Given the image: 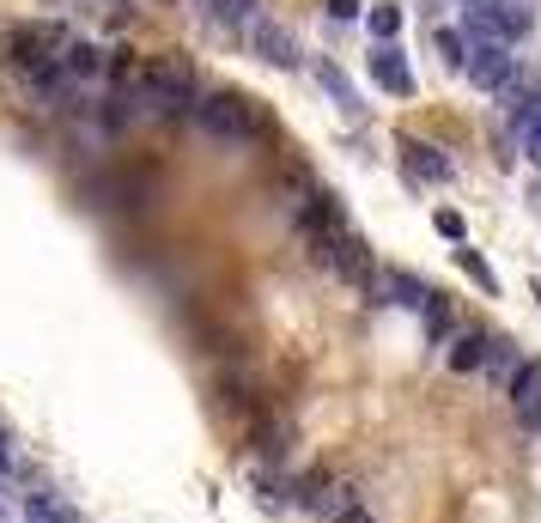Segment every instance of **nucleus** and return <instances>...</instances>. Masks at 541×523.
<instances>
[{
	"label": "nucleus",
	"mask_w": 541,
	"mask_h": 523,
	"mask_svg": "<svg viewBox=\"0 0 541 523\" xmlns=\"http://www.w3.org/2000/svg\"><path fill=\"white\" fill-rule=\"evenodd\" d=\"M195 122H201V134H213L225 146H244V140L268 134V110L250 92H207V98H195Z\"/></svg>",
	"instance_id": "obj_1"
},
{
	"label": "nucleus",
	"mask_w": 541,
	"mask_h": 523,
	"mask_svg": "<svg viewBox=\"0 0 541 523\" xmlns=\"http://www.w3.org/2000/svg\"><path fill=\"white\" fill-rule=\"evenodd\" d=\"M529 7L523 0H469V7H462V37L469 43H523L529 37Z\"/></svg>",
	"instance_id": "obj_2"
},
{
	"label": "nucleus",
	"mask_w": 541,
	"mask_h": 523,
	"mask_svg": "<svg viewBox=\"0 0 541 523\" xmlns=\"http://www.w3.org/2000/svg\"><path fill=\"white\" fill-rule=\"evenodd\" d=\"M317 262H323V268H335V280H347V286H359V292H371V286H377L371 244H365L359 232H341L329 250H317Z\"/></svg>",
	"instance_id": "obj_3"
},
{
	"label": "nucleus",
	"mask_w": 541,
	"mask_h": 523,
	"mask_svg": "<svg viewBox=\"0 0 541 523\" xmlns=\"http://www.w3.org/2000/svg\"><path fill=\"white\" fill-rule=\"evenodd\" d=\"M462 73H469L481 92H511V86H517V55H511L505 43H475Z\"/></svg>",
	"instance_id": "obj_4"
},
{
	"label": "nucleus",
	"mask_w": 541,
	"mask_h": 523,
	"mask_svg": "<svg viewBox=\"0 0 541 523\" xmlns=\"http://www.w3.org/2000/svg\"><path fill=\"white\" fill-rule=\"evenodd\" d=\"M341 232H347V226H341V201H335V195H311V201L298 207V238L311 244V250H329Z\"/></svg>",
	"instance_id": "obj_5"
},
{
	"label": "nucleus",
	"mask_w": 541,
	"mask_h": 523,
	"mask_svg": "<svg viewBox=\"0 0 541 523\" xmlns=\"http://www.w3.org/2000/svg\"><path fill=\"white\" fill-rule=\"evenodd\" d=\"M244 37H250V49H256L268 67H298V43H292V31H286L280 19H256Z\"/></svg>",
	"instance_id": "obj_6"
},
{
	"label": "nucleus",
	"mask_w": 541,
	"mask_h": 523,
	"mask_svg": "<svg viewBox=\"0 0 541 523\" xmlns=\"http://www.w3.org/2000/svg\"><path fill=\"white\" fill-rule=\"evenodd\" d=\"M371 80H377L383 92H396V98H414V73H408V55H402L396 43H377V55H371Z\"/></svg>",
	"instance_id": "obj_7"
},
{
	"label": "nucleus",
	"mask_w": 541,
	"mask_h": 523,
	"mask_svg": "<svg viewBox=\"0 0 541 523\" xmlns=\"http://www.w3.org/2000/svg\"><path fill=\"white\" fill-rule=\"evenodd\" d=\"M511 408H517V420L523 426H535L541 420V359H523V371H517V378H511Z\"/></svg>",
	"instance_id": "obj_8"
},
{
	"label": "nucleus",
	"mask_w": 541,
	"mask_h": 523,
	"mask_svg": "<svg viewBox=\"0 0 541 523\" xmlns=\"http://www.w3.org/2000/svg\"><path fill=\"white\" fill-rule=\"evenodd\" d=\"M402 159H408V171H414L420 183H450V177H456L438 146H426V140H414V134H402Z\"/></svg>",
	"instance_id": "obj_9"
},
{
	"label": "nucleus",
	"mask_w": 541,
	"mask_h": 523,
	"mask_svg": "<svg viewBox=\"0 0 541 523\" xmlns=\"http://www.w3.org/2000/svg\"><path fill=\"white\" fill-rule=\"evenodd\" d=\"M213 396H219V408H225V414H238V420H244V426H250V420H262V414H268V408H262V396H256V384H250V378H219V384H213Z\"/></svg>",
	"instance_id": "obj_10"
},
{
	"label": "nucleus",
	"mask_w": 541,
	"mask_h": 523,
	"mask_svg": "<svg viewBox=\"0 0 541 523\" xmlns=\"http://www.w3.org/2000/svg\"><path fill=\"white\" fill-rule=\"evenodd\" d=\"M487 353H493V335L462 329V335L450 341V371H456V378H475V371H487Z\"/></svg>",
	"instance_id": "obj_11"
},
{
	"label": "nucleus",
	"mask_w": 541,
	"mask_h": 523,
	"mask_svg": "<svg viewBox=\"0 0 541 523\" xmlns=\"http://www.w3.org/2000/svg\"><path fill=\"white\" fill-rule=\"evenodd\" d=\"M104 67H110V55L98 49V43H67V55H61V73L67 80H104Z\"/></svg>",
	"instance_id": "obj_12"
},
{
	"label": "nucleus",
	"mask_w": 541,
	"mask_h": 523,
	"mask_svg": "<svg viewBox=\"0 0 541 523\" xmlns=\"http://www.w3.org/2000/svg\"><path fill=\"white\" fill-rule=\"evenodd\" d=\"M250 444H256V457L286 463V451H292V432H286L274 414H262V420H250Z\"/></svg>",
	"instance_id": "obj_13"
},
{
	"label": "nucleus",
	"mask_w": 541,
	"mask_h": 523,
	"mask_svg": "<svg viewBox=\"0 0 541 523\" xmlns=\"http://www.w3.org/2000/svg\"><path fill=\"white\" fill-rule=\"evenodd\" d=\"M201 7L219 31H250L256 25V0H201Z\"/></svg>",
	"instance_id": "obj_14"
},
{
	"label": "nucleus",
	"mask_w": 541,
	"mask_h": 523,
	"mask_svg": "<svg viewBox=\"0 0 541 523\" xmlns=\"http://www.w3.org/2000/svg\"><path fill=\"white\" fill-rule=\"evenodd\" d=\"M517 371H523L517 347H511V341H493V353H487V371H481V378H487L493 390H511V378H517Z\"/></svg>",
	"instance_id": "obj_15"
},
{
	"label": "nucleus",
	"mask_w": 541,
	"mask_h": 523,
	"mask_svg": "<svg viewBox=\"0 0 541 523\" xmlns=\"http://www.w3.org/2000/svg\"><path fill=\"white\" fill-rule=\"evenodd\" d=\"M420 323H426V341L438 347L450 335V298L444 292H426V305H420Z\"/></svg>",
	"instance_id": "obj_16"
},
{
	"label": "nucleus",
	"mask_w": 541,
	"mask_h": 523,
	"mask_svg": "<svg viewBox=\"0 0 541 523\" xmlns=\"http://www.w3.org/2000/svg\"><path fill=\"white\" fill-rule=\"evenodd\" d=\"M25 517H31V523H73L80 511L61 505V499H31V505H25Z\"/></svg>",
	"instance_id": "obj_17"
},
{
	"label": "nucleus",
	"mask_w": 541,
	"mask_h": 523,
	"mask_svg": "<svg viewBox=\"0 0 541 523\" xmlns=\"http://www.w3.org/2000/svg\"><path fill=\"white\" fill-rule=\"evenodd\" d=\"M371 31H377V43H396V31H402V13L383 0V7H371Z\"/></svg>",
	"instance_id": "obj_18"
},
{
	"label": "nucleus",
	"mask_w": 541,
	"mask_h": 523,
	"mask_svg": "<svg viewBox=\"0 0 541 523\" xmlns=\"http://www.w3.org/2000/svg\"><path fill=\"white\" fill-rule=\"evenodd\" d=\"M456 262H462V274H469V280H481L487 292H499V274H493V268H487L475 250H456Z\"/></svg>",
	"instance_id": "obj_19"
},
{
	"label": "nucleus",
	"mask_w": 541,
	"mask_h": 523,
	"mask_svg": "<svg viewBox=\"0 0 541 523\" xmlns=\"http://www.w3.org/2000/svg\"><path fill=\"white\" fill-rule=\"evenodd\" d=\"M438 49L450 67H469V43H462V31H438Z\"/></svg>",
	"instance_id": "obj_20"
},
{
	"label": "nucleus",
	"mask_w": 541,
	"mask_h": 523,
	"mask_svg": "<svg viewBox=\"0 0 541 523\" xmlns=\"http://www.w3.org/2000/svg\"><path fill=\"white\" fill-rule=\"evenodd\" d=\"M438 232H444L450 244H462V213H438Z\"/></svg>",
	"instance_id": "obj_21"
},
{
	"label": "nucleus",
	"mask_w": 541,
	"mask_h": 523,
	"mask_svg": "<svg viewBox=\"0 0 541 523\" xmlns=\"http://www.w3.org/2000/svg\"><path fill=\"white\" fill-rule=\"evenodd\" d=\"M329 13H335V19H353V13H359V0H329Z\"/></svg>",
	"instance_id": "obj_22"
},
{
	"label": "nucleus",
	"mask_w": 541,
	"mask_h": 523,
	"mask_svg": "<svg viewBox=\"0 0 541 523\" xmlns=\"http://www.w3.org/2000/svg\"><path fill=\"white\" fill-rule=\"evenodd\" d=\"M335 523H371V511H365V505H353V511H341Z\"/></svg>",
	"instance_id": "obj_23"
},
{
	"label": "nucleus",
	"mask_w": 541,
	"mask_h": 523,
	"mask_svg": "<svg viewBox=\"0 0 541 523\" xmlns=\"http://www.w3.org/2000/svg\"><path fill=\"white\" fill-rule=\"evenodd\" d=\"M13 463V451H7V432H0V469H7Z\"/></svg>",
	"instance_id": "obj_24"
},
{
	"label": "nucleus",
	"mask_w": 541,
	"mask_h": 523,
	"mask_svg": "<svg viewBox=\"0 0 541 523\" xmlns=\"http://www.w3.org/2000/svg\"><path fill=\"white\" fill-rule=\"evenodd\" d=\"M535 298H541V280H535Z\"/></svg>",
	"instance_id": "obj_25"
},
{
	"label": "nucleus",
	"mask_w": 541,
	"mask_h": 523,
	"mask_svg": "<svg viewBox=\"0 0 541 523\" xmlns=\"http://www.w3.org/2000/svg\"><path fill=\"white\" fill-rule=\"evenodd\" d=\"M529 432H541V420H535V426H529Z\"/></svg>",
	"instance_id": "obj_26"
}]
</instances>
